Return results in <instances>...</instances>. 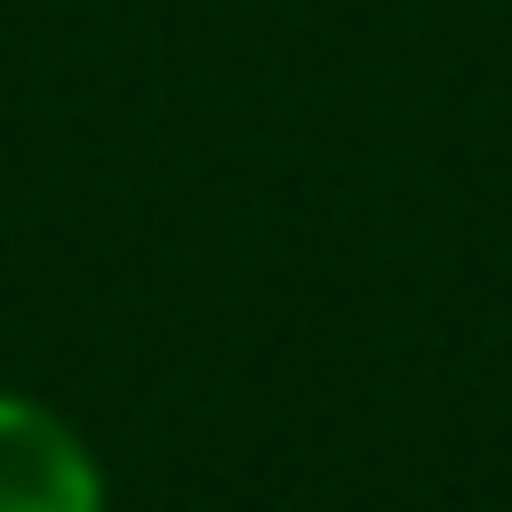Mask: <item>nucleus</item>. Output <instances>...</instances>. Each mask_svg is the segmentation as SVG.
Returning <instances> with one entry per match:
<instances>
[{"mask_svg": "<svg viewBox=\"0 0 512 512\" xmlns=\"http://www.w3.org/2000/svg\"><path fill=\"white\" fill-rule=\"evenodd\" d=\"M0 512H104L96 448L24 392H0Z\"/></svg>", "mask_w": 512, "mask_h": 512, "instance_id": "obj_1", "label": "nucleus"}]
</instances>
